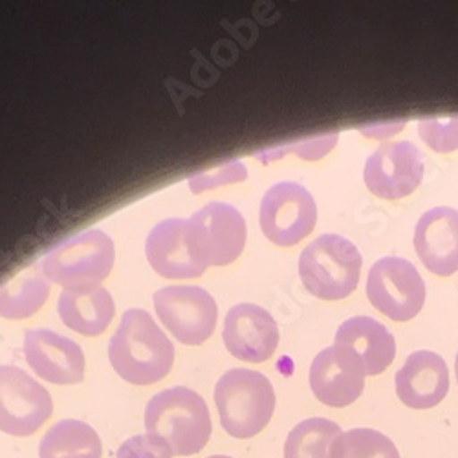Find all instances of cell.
I'll list each match as a JSON object with an SVG mask.
<instances>
[{
    "mask_svg": "<svg viewBox=\"0 0 458 458\" xmlns=\"http://www.w3.org/2000/svg\"><path fill=\"white\" fill-rule=\"evenodd\" d=\"M118 458H173V451L157 437L136 435L122 444Z\"/></svg>",
    "mask_w": 458,
    "mask_h": 458,
    "instance_id": "484cf974",
    "label": "cell"
},
{
    "mask_svg": "<svg viewBox=\"0 0 458 458\" xmlns=\"http://www.w3.org/2000/svg\"><path fill=\"white\" fill-rule=\"evenodd\" d=\"M147 435L164 440L173 454L200 453L213 433L206 400L187 387H171L152 396L145 407Z\"/></svg>",
    "mask_w": 458,
    "mask_h": 458,
    "instance_id": "7a4b0ae2",
    "label": "cell"
},
{
    "mask_svg": "<svg viewBox=\"0 0 458 458\" xmlns=\"http://www.w3.org/2000/svg\"><path fill=\"white\" fill-rule=\"evenodd\" d=\"M24 358L31 370L54 386H75L85 379V354L78 343L54 330L24 334Z\"/></svg>",
    "mask_w": 458,
    "mask_h": 458,
    "instance_id": "7c38bea8",
    "label": "cell"
},
{
    "mask_svg": "<svg viewBox=\"0 0 458 458\" xmlns=\"http://www.w3.org/2000/svg\"><path fill=\"white\" fill-rule=\"evenodd\" d=\"M363 259L345 237L327 233L302 250L299 276L307 290L325 301L349 297L361 276Z\"/></svg>",
    "mask_w": 458,
    "mask_h": 458,
    "instance_id": "277c9868",
    "label": "cell"
},
{
    "mask_svg": "<svg viewBox=\"0 0 458 458\" xmlns=\"http://www.w3.org/2000/svg\"><path fill=\"white\" fill-rule=\"evenodd\" d=\"M145 253L152 270L165 279H195L208 270L191 251L185 218H167L152 227Z\"/></svg>",
    "mask_w": 458,
    "mask_h": 458,
    "instance_id": "2e32d148",
    "label": "cell"
},
{
    "mask_svg": "<svg viewBox=\"0 0 458 458\" xmlns=\"http://www.w3.org/2000/svg\"><path fill=\"white\" fill-rule=\"evenodd\" d=\"M330 458H400V451L384 433L358 428L341 433L334 440Z\"/></svg>",
    "mask_w": 458,
    "mask_h": 458,
    "instance_id": "603a6c76",
    "label": "cell"
},
{
    "mask_svg": "<svg viewBox=\"0 0 458 458\" xmlns=\"http://www.w3.org/2000/svg\"><path fill=\"white\" fill-rule=\"evenodd\" d=\"M365 367L347 347H328L321 351L310 367V389L328 407H347L365 389Z\"/></svg>",
    "mask_w": 458,
    "mask_h": 458,
    "instance_id": "4fadbf2b",
    "label": "cell"
},
{
    "mask_svg": "<svg viewBox=\"0 0 458 458\" xmlns=\"http://www.w3.org/2000/svg\"><path fill=\"white\" fill-rule=\"evenodd\" d=\"M208 458H233V456H225V454H213V456H208Z\"/></svg>",
    "mask_w": 458,
    "mask_h": 458,
    "instance_id": "83f0119b",
    "label": "cell"
},
{
    "mask_svg": "<svg viewBox=\"0 0 458 458\" xmlns=\"http://www.w3.org/2000/svg\"><path fill=\"white\" fill-rule=\"evenodd\" d=\"M54 412L50 393L28 372L0 365V431L10 437H31Z\"/></svg>",
    "mask_w": 458,
    "mask_h": 458,
    "instance_id": "30bf717a",
    "label": "cell"
},
{
    "mask_svg": "<svg viewBox=\"0 0 458 458\" xmlns=\"http://www.w3.org/2000/svg\"><path fill=\"white\" fill-rule=\"evenodd\" d=\"M50 295V283L41 274L28 272L0 288V318L19 321L39 312Z\"/></svg>",
    "mask_w": 458,
    "mask_h": 458,
    "instance_id": "44dd1931",
    "label": "cell"
},
{
    "mask_svg": "<svg viewBox=\"0 0 458 458\" xmlns=\"http://www.w3.org/2000/svg\"><path fill=\"white\" fill-rule=\"evenodd\" d=\"M116 250L101 229H89L57 244L43 260V276L70 288L99 286L112 272Z\"/></svg>",
    "mask_w": 458,
    "mask_h": 458,
    "instance_id": "5b68a950",
    "label": "cell"
},
{
    "mask_svg": "<svg viewBox=\"0 0 458 458\" xmlns=\"http://www.w3.org/2000/svg\"><path fill=\"white\" fill-rule=\"evenodd\" d=\"M103 445L96 429L81 420H61L39 444V458H101Z\"/></svg>",
    "mask_w": 458,
    "mask_h": 458,
    "instance_id": "ffe728a7",
    "label": "cell"
},
{
    "mask_svg": "<svg viewBox=\"0 0 458 458\" xmlns=\"http://www.w3.org/2000/svg\"><path fill=\"white\" fill-rule=\"evenodd\" d=\"M396 394L411 409H433L449 393V370L445 361L431 352H412L394 377Z\"/></svg>",
    "mask_w": 458,
    "mask_h": 458,
    "instance_id": "e0dca14e",
    "label": "cell"
},
{
    "mask_svg": "<svg viewBox=\"0 0 458 458\" xmlns=\"http://www.w3.org/2000/svg\"><path fill=\"white\" fill-rule=\"evenodd\" d=\"M341 428L327 418H309L297 424L284 444V458H330V447Z\"/></svg>",
    "mask_w": 458,
    "mask_h": 458,
    "instance_id": "7402d4cb",
    "label": "cell"
},
{
    "mask_svg": "<svg viewBox=\"0 0 458 458\" xmlns=\"http://www.w3.org/2000/svg\"><path fill=\"white\" fill-rule=\"evenodd\" d=\"M318 222V206L307 187L279 182L260 202V229L270 242L290 248L307 239Z\"/></svg>",
    "mask_w": 458,
    "mask_h": 458,
    "instance_id": "52a82bcc",
    "label": "cell"
},
{
    "mask_svg": "<svg viewBox=\"0 0 458 458\" xmlns=\"http://www.w3.org/2000/svg\"><path fill=\"white\" fill-rule=\"evenodd\" d=\"M335 140H337V132L334 131L328 134H321L314 140H302L301 143H297L293 147L283 148V152L293 150L295 155L301 157L302 160H319L327 155V152L332 150V147L335 145Z\"/></svg>",
    "mask_w": 458,
    "mask_h": 458,
    "instance_id": "4316f807",
    "label": "cell"
},
{
    "mask_svg": "<svg viewBox=\"0 0 458 458\" xmlns=\"http://www.w3.org/2000/svg\"><path fill=\"white\" fill-rule=\"evenodd\" d=\"M246 178H248L246 165L239 160H232V162H225L220 167H215L213 171L189 176L187 183H189V189L199 195V193H204V191H211V189H216L222 185L244 182Z\"/></svg>",
    "mask_w": 458,
    "mask_h": 458,
    "instance_id": "d4e9b609",
    "label": "cell"
},
{
    "mask_svg": "<svg viewBox=\"0 0 458 458\" xmlns=\"http://www.w3.org/2000/svg\"><path fill=\"white\" fill-rule=\"evenodd\" d=\"M108 360L122 379L145 387L171 372L174 345L148 312L131 309L108 343Z\"/></svg>",
    "mask_w": 458,
    "mask_h": 458,
    "instance_id": "6da1fadb",
    "label": "cell"
},
{
    "mask_svg": "<svg viewBox=\"0 0 458 458\" xmlns=\"http://www.w3.org/2000/svg\"><path fill=\"white\" fill-rule=\"evenodd\" d=\"M365 185L384 200L403 199L418 189L424 178V157L411 141L379 145L365 164Z\"/></svg>",
    "mask_w": 458,
    "mask_h": 458,
    "instance_id": "8fae6325",
    "label": "cell"
},
{
    "mask_svg": "<svg viewBox=\"0 0 458 458\" xmlns=\"http://www.w3.org/2000/svg\"><path fill=\"white\" fill-rule=\"evenodd\" d=\"M414 250L426 268L440 277L458 272V211L433 208L414 229Z\"/></svg>",
    "mask_w": 458,
    "mask_h": 458,
    "instance_id": "9a60e30c",
    "label": "cell"
},
{
    "mask_svg": "<svg viewBox=\"0 0 458 458\" xmlns=\"http://www.w3.org/2000/svg\"><path fill=\"white\" fill-rule=\"evenodd\" d=\"M229 354L250 363L270 360L279 345V327L268 310L241 302L227 312L222 330Z\"/></svg>",
    "mask_w": 458,
    "mask_h": 458,
    "instance_id": "5bb4252c",
    "label": "cell"
},
{
    "mask_svg": "<svg viewBox=\"0 0 458 458\" xmlns=\"http://www.w3.org/2000/svg\"><path fill=\"white\" fill-rule=\"evenodd\" d=\"M246 220L224 202H211L187 218V241L202 266H227L246 246Z\"/></svg>",
    "mask_w": 458,
    "mask_h": 458,
    "instance_id": "8992f818",
    "label": "cell"
},
{
    "mask_svg": "<svg viewBox=\"0 0 458 458\" xmlns=\"http://www.w3.org/2000/svg\"><path fill=\"white\" fill-rule=\"evenodd\" d=\"M335 345L351 349L363 363L367 376H377L391 367L396 356L394 335L379 321L358 316L335 332Z\"/></svg>",
    "mask_w": 458,
    "mask_h": 458,
    "instance_id": "ac0fdd59",
    "label": "cell"
},
{
    "mask_svg": "<svg viewBox=\"0 0 458 458\" xmlns=\"http://www.w3.org/2000/svg\"><path fill=\"white\" fill-rule=\"evenodd\" d=\"M61 321L73 332L87 337L101 335L116 314V304L103 286L63 290L57 301Z\"/></svg>",
    "mask_w": 458,
    "mask_h": 458,
    "instance_id": "d6986e66",
    "label": "cell"
},
{
    "mask_svg": "<svg viewBox=\"0 0 458 458\" xmlns=\"http://www.w3.org/2000/svg\"><path fill=\"white\" fill-rule=\"evenodd\" d=\"M418 134L437 152L458 148V114L449 118H424L418 123Z\"/></svg>",
    "mask_w": 458,
    "mask_h": 458,
    "instance_id": "cb8c5ba5",
    "label": "cell"
},
{
    "mask_svg": "<svg viewBox=\"0 0 458 458\" xmlns=\"http://www.w3.org/2000/svg\"><path fill=\"white\" fill-rule=\"evenodd\" d=\"M152 299L164 327L183 345L197 347L213 335L218 307L204 288L191 284L165 286L155 292Z\"/></svg>",
    "mask_w": 458,
    "mask_h": 458,
    "instance_id": "ba28073f",
    "label": "cell"
},
{
    "mask_svg": "<svg viewBox=\"0 0 458 458\" xmlns=\"http://www.w3.org/2000/svg\"><path fill=\"white\" fill-rule=\"evenodd\" d=\"M372 307L393 321H409L426 302V283L414 264L400 257H384L372 264L367 279Z\"/></svg>",
    "mask_w": 458,
    "mask_h": 458,
    "instance_id": "9c48e42d",
    "label": "cell"
},
{
    "mask_svg": "<svg viewBox=\"0 0 458 458\" xmlns=\"http://www.w3.org/2000/svg\"><path fill=\"white\" fill-rule=\"evenodd\" d=\"M215 403L224 431L233 438H253L276 411V391L264 374L250 369H232L216 381Z\"/></svg>",
    "mask_w": 458,
    "mask_h": 458,
    "instance_id": "3957f363",
    "label": "cell"
},
{
    "mask_svg": "<svg viewBox=\"0 0 458 458\" xmlns=\"http://www.w3.org/2000/svg\"><path fill=\"white\" fill-rule=\"evenodd\" d=\"M454 370H456V381H458V354H456V361H454Z\"/></svg>",
    "mask_w": 458,
    "mask_h": 458,
    "instance_id": "f1b7e54d",
    "label": "cell"
}]
</instances>
